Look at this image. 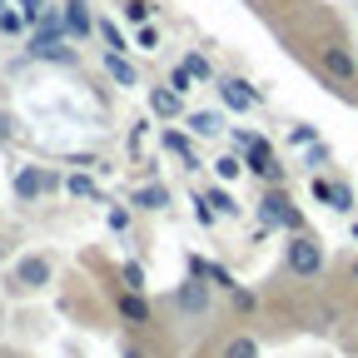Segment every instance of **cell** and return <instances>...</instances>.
<instances>
[{
  "instance_id": "cell-1",
  "label": "cell",
  "mask_w": 358,
  "mask_h": 358,
  "mask_svg": "<svg viewBox=\"0 0 358 358\" xmlns=\"http://www.w3.org/2000/svg\"><path fill=\"white\" fill-rule=\"evenodd\" d=\"M284 259H289V274H299V279H313L324 268V249H319V239H308V234H294Z\"/></svg>"
},
{
  "instance_id": "cell-2",
  "label": "cell",
  "mask_w": 358,
  "mask_h": 358,
  "mask_svg": "<svg viewBox=\"0 0 358 358\" xmlns=\"http://www.w3.org/2000/svg\"><path fill=\"white\" fill-rule=\"evenodd\" d=\"M259 219H264V224H279V229H294V234L303 229V214H299V209H294V204H289L279 189L259 199Z\"/></svg>"
},
{
  "instance_id": "cell-3",
  "label": "cell",
  "mask_w": 358,
  "mask_h": 358,
  "mask_svg": "<svg viewBox=\"0 0 358 358\" xmlns=\"http://www.w3.org/2000/svg\"><path fill=\"white\" fill-rule=\"evenodd\" d=\"M219 100L229 105L234 115H244V110H254V105H259V90H249L244 80H234V75H229V80H219Z\"/></svg>"
},
{
  "instance_id": "cell-4",
  "label": "cell",
  "mask_w": 358,
  "mask_h": 358,
  "mask_svg": "<svg viewBox=\"0 0 358 358\" xmlns=\"http://www.w3.org/2000/svg\"><path fill=\"white\" fill-rule=\"evenodd\" d=\"M249 169H254L259 179H268V185H279V179H284V164L274 159V150H268L264 140H254V145H249Z\"/></svg>"
},
{
  "instance_id": "cell-5",
  "label": "cell",
  "mask_w": 358,
  "mask_h": 358,
  "mask_svg": "<svg viewBox=\"0 0 358 358\" xmlns=\"http://www.w3.org/2000/svg\"><path fill=\"white\" fill-rule=\"evenodd\" d=\"M15 284H20V289H40V284H50V259H40V254L20 259V264H15Z\"/></svg>"
},
{
  "instance_id": "cell-6",
  "label": "cell",
  "mask_w": 358,
  "mask_h": 358,
  "mask_svg": "<svg viewBox=\"0 0 358 358\" xmlns=\"http://www.w3.org/2000/svg\"><path fill=\"white\" fill-rule=\"evenodd\" d=\"M324 70H329L338 85H353V75H358V65H353V55L343 50V45H324Z\"/></svg>"
},
{
  "instance_id": "cell-7",
  "label": "cell",
  "mask_w": 358,
  "mask_h": 358,
  "mask_svg": "<svg viewBox=\"0 0 358 358\" xmlns=\"http://www.w3.org/2000/svg\"><path fill=\"white\" fill-rule=\"evenodd\" d=\"M174 303L185 313H209V284H199V274H189V284L174 294Z\"/></svg>"
},
{
  "instance_id": "cell-8",
  "label": "cell",
  "mask_w": 358,
  "mask_h": 358,
  "mask_svg": "<svg viewBox=\"0 0 358 358\" xmlns=\"http://www.w3.org/2000/svg\"><path fill=\"white\" fill-rule=\"evenodd\" d=\"M150 110L169 120V115H179V110H185V95H179L174 85H155V90H150Z\"/></svg>"
},
{
  "instance_id": "cell-9",
  "label": "cell",
  "mask_w": 358,
  "mask_h": 358,
  "mask_svg": "<svg viewBox=\"0 0 358 358\" xmlns=\"http://www.w3.org/2000/svg\"><path fill=\"white\" fill-rule=\"evenodd\" d=\"M308 185H313V199H324L329 209H343V214L353 209V194L343 185H329V179H308Z\"/></svg>"
},
{
  "instance_id": "cell-10",
  "label": "cell",
  "mask_w": 358,
  "mask_h": 358,
  "mask_svg": "<svg viewBox=\"0 0 358 358\" xmlns=\"http://www.w3.org/2000/svg\"><path fill=\"white\" fill-rule=\"evenodd\" d=\"M45 189H50V174H45V169H20L15 174V194L20 199H40Z\"/></svg>"
},
{
  "instance_id": "cell-11",
  "label": "cell",
  "mask_w": 358,
  "mask_h": 358,
  "mask_svg": "<svg viewBox=\"0 0 358 358\" xmlns=\"http://www.w3.org/2000/svg\"><path fill=\"white\" fill-rule=\"evenodd\" d=\"M60 20H65V30L80 40V35H90L95 30V20H90V10H85V0H70V6L60 10Z\"/></svg>"
},
{
  "instance_id": "cell-12",
  "label": "cell",
  "mask_w": 358,
  "mask_h": 358,
  "mask_svg": "<svg viewBox=\"0 0 358 358\" xmlns=\"http://www.w3.org/2000/svg\"><path fill=\"white\" fill-rule=\"evenodd\" d=\"M115 308H120V319H129V324H150V308H145V299L134 294V289H124L115 299Z\"/></svg>"
},
{
  "instance_id": "cell-13",
  "label": "cell",
  "mask_w": 358,
  "mask_h": 358,
  "mask_svg": "<svg viewBox=\"0 0 358 358\" xmlns=\"http://www.w3.org/2000/svg\"><path fill=\"white\" fill-rule=\"evenodd\" d=\"M105 70H110L120 85H140V75H134V65L124 60V50H105Z\"/></svg>"
},
{
  "instance_id": "cell-14",
  "label": "cell",
  "mask_w": 358,
  "mask_h": 358,
  "mask_svg": "<svg viewBox=\"0 0 358 358\" xmlns=\"http://www.w3.org/2000/svg\"><path fill=\"white\" fill-rule=\"evenodd\" d=\"M30 50L45 55V60H70V50H65V40H60V35H35V40H30Z\"/></svg>"
},
{
  "instance_id": "cell-15",
  "label": "cell",
  "mask_w": 358,
  "mask_h": 358,
  "mask_svg": "<svg viewBox=\"0 0 358 358\" xmlns=\"http://www.w3.org/2000/svg\"><path fill=\"white\" fill-rule=\"evenodd\" d=\"M189 129L199 134V140H214V134L224 129V120H219L214 110H194V115H189Z\"/></svg>"
},
{
  "instance_id": "cell-16",
  "label": "cell",
  "mask_w": 358,
  "mask_h": 358,
  "mask_svg": "<svg viewBox=\"0 0 358 358\" xmlns=\"http://www.w3.org/2000/svg\"><path fill=\"white\" fill-rule=\"evenodd\" d=\"M134 204H140V209H164L169 204V189L164 185H145L140 194H134Z\"/></svg>"
},
{
  "instance_id": "cell-17",
  "label": "cell",
  "mask_w": 358,
  "mask_h": 358,
  "mask_svg": "<svg viewBox=\"0 0 358 358\" xmlns=\"http://www.w3.org/2000/svg\"><path fill=\"white\" fill-rule=\"evenodd\" d=\"M65 189H70L75 199H95V194H100V189H95V179H90V174H70V179H65Z\"/></svg>"
},
{
  "instance_id": "cell-18",
  "label": "cell",
  "mask_w": 358,
  "mask_h": 358,
  "mask_svg": "<svg viewBox=\"0 0 358 358\" xmlns=\"http://www.w3.org/2000/svg\"><path fill=\"white\" fill-rule=\"evenodd\" d=\"M224 358H259V343L239 334V338H229V343H224Z\"/></svg>"
},
{
  "instance_id": "cell-19",
  "label": "cell",
  "mask_w": 358,
  "mask_h": 358,
  "mask_svg": "<svg viewBox=\"0 0 358 358\" xmlns=\"http://www.w3.org/2000/svg\"><path fill=\"white\" fill-rule=\"evenodd\" d=\"M214 174H219V179H239V174H244V159H239V155H219V159H214Z\"/></svg>"
},
{
  "instance_id": "cell-20",
  "label": "cell",
  "mask_w": 358,
  "mask_h": 358,
  "mask_svg": "<svg viewBox=\"0 0 358 358\" xmlns=\"http://www.w3.org/2000/svg\"><path fill=\"white\" fill-rule=\"evenodd\" d=\"M164 145H169V150H174V155H179V159H185V164H189V169H194V164H199V159H194V150H189V140H185V134H164Z\"/></svg>"
},
{
  "instance_id": "cell-21",
  "label": "cell",
  "mask_w": 358,
  "mask_h": 358,
  "mask_svg": "<svg viewBox=\"0 0 358 358\" xmlns=\"http://www.w3.org/2000/svg\"><path fill=\"white\" fill-rule=\"evenodd\" d=\"M120 279H124V289H134V294H140V289H145V268H140V264L129 259V264L120 268Z\"/></svg>"
},
{
  "instance_id": "cell-22",
  "label": "cell",
  "mask_w": 358,
  "mask_h": 358,
  "mask_svg": "<svg viewBox=\"0 0 358 358\" xmlns=\"http://www.w3.org/2000/svg\"><path fill=\"white\" fill-rule=\"evenodd\" d=\"M179 65H185V70H189V75H194L199 85H209V60H204V55H185Z\"/></svg>"
},
{
  "instance_id": "cell-23",
  "label": "cell",
  "mask_w": 358,
  "mask_h": 358,
  "mask_svg": "<svg viewBox=\"0 0 358 358\" xmlns=\"http://www.w3.org/2000/svg\"><path fill=\"white\" fill-rule=\"evenodd\" d=\"M20 15H25L30 25H40L45 15H50V6H45V0H20Z\"/></svg>"
},
{
  "instance_id": "cell-24",
  "label": "cell",
  "mask_w": 358,
  "mask_h": 358,
  "mask_svg": "<svg viewBox=\"0 0 358 358\" xmlns=\"http://www.w3.org/2000/svg\"><path fill=\"white\" fill-rule=\"evenodd\" d=\"M204 199H209V204H214V209H219V214H239V204H234V199H229V189H209V194H204Z\"/></svg>"
},
{
  "instance_id": "cell-25",
  "label": "cell",
  "mask_w": 358,
  "mask_h": 358,
  "mask_svg": "<svg viewBox=\"0 0 358 358\" xmlns=\"http://www.w3.org/2000/svg\"><path fill=\"white\" fill-rule=\"evenodd\" d=\"M124 20L145 25V20H150V0H124Z\"/></svg>"
},
{
  "instance_id": "cell-26",
  "label": "cell",
  "mask_w": 358,
  "mask_h": 358,
  "mask_svg": "<svg viewBox=\"0 0 358 358\" xmlns=\"http://www.w3.org/2000/svg\"><path fill=\"white\" fill-rule=\"evenodd\" d=\"M95 30L105 35V45H110V50H124V40H120V30H115V20H95Z\"/></svg>"
},
{
  "instance_id": "cell-27",
  "label": "cell",
  "mask_w": 358,
  "mask_h": 358,
  "mask_svg": "<svg viewBox=\"0 0 358 358\" xmlns=\"http://www.w3.org/2000/svg\"><path fill=\"white\" fill-rule=\"evenodd\" d=\"M169 85H174V90H179V95H189V90H194V85H199V80H194V75H189V70H185V65H179V70H174V80H169Z\"/></svg>"
},
{
  "instance_id": "cell-28",
  "label": "cell",
  "mask_w": 358,
  "mask_h": 358,
  "mask_svg": "<svg viewBox=\"0 0 358 358\" xmlns=\"http://www.w3.org/2000/svg\"><path fill=\"white\" fill-rule=\"evenodd\" d=\"M25 25V15H15V10H0V30H6V35H15Z\"/></svg>"
},
{
  "instance_id": "cell-29",
  "label": "cell",
  "mask_w": 358,
  "mask_h": 358,
  "mask_svg": "<svg viewBox=\"0 0 358 358\" xmlns=\"http://www.w3.org/2000/svg\"><path fill=\"white\" fill-rule=\"evenodd\" d=\"M140 50H159V30H155V25L140 30Z\"/></svg>"
},
{
  "instance_id": "cell-30",
  "label": "cell",
  "mask_w": 358,
  "mask_h": 358,
  "mask_svg": "<svg viewBox=\"0 0 358 358\" xmlns=\"http://www.w3.org/2000/svg\"><path fill=\"white\" fill-rule=\"evenodd\" d=\"M110 229H115V234L129 229V214H124V209H110Z\"/></svg>"
},
{
  "instance_id": "cell-31",
  "label": "cell",
  "mask_w": 358,
  "mask_h": 358,
  "mask_svg": "<svg viewBox=\"0 0 358 358\" xmlns=\"http://www.w3.org/2000/svg\"><path fill=\"white\" fill-rule=\"evenodd\" d=\"M0 140H15V120L10 115H0Z\"/></svg>"
},
{
  "instance_id": "cell-32",
  "label": "cell",
  "mask_w": 358,
  "mask_h": 358,
  "mask_svg": "<svg viewBox=\"0 0 358 358\" xmlns=\"http://www.w3.org/2000/svg\"><path fill=\"white\" fill-rule=\"evenodd\" d=\"M229 294H234V303H239V308H254V294H249V289H229Z\"/></svg>"
},
{
  "instance_id": "cell-33",
  "label": "cell",
  "mask_w": 358,
  "mask_h": 358,
  "mask_svg": "<svg viewBox=\"0 0 358 358\" xmlns=\"http://www.w3.org/2000/svg\"><path fill=\"white\" fill-rule=\"evenodd\" d=\"M6 6H10V0H0V10H6Z\"/></svg>"
},
{
  "instance_id": "cell-34",
  "label": "cell",
  "mask_w": 358,
  "mask_h": 358,
  "mask_svg": "<svg viewBox=\"0 0 358 358\" xmlns=\"http://www.w3.org/2000/svg\"><path fill=\"white\" fill-rule=\"evenodd\" d=\"M0 254H6V244H0Z\"/></svg>"
},
{
  "instance_id": "cell-35",
  "label": "cell",
  "mask_w": 358,
  "mask_h": 358,
  "mask_svg": "<svg viewBox=\"0 0 358 358\" xmlns=\"http://www.w3.org/2000/svg\"><path fill=\"white\" fill-rule=\"evenodd\" d=\"M353 274H358V264H353Z\"/></svg>"
}]
</instances>
